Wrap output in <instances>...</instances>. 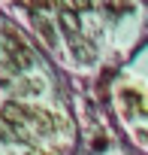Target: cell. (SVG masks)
<instances>
[{
	"instance_id": "obj_1",
	"label": "cell",
	"mask_w": 148,
	"mask_h": 155,
	"mask_svg": "<svg viewBox=\"0 0 148 155\" xmlns=\"http://www.w3.org/2000/svg\"><path fill=\"white\" fill-rule=\"evenodd\" d=\"M0 52H3V58L9 61V67H15V70H24V67L33 64V52L18 37V31H12L9 25L3 28V49H0Z\"/></svg>"
},
{
	"instance_id": "obj_2",
	"label": "cell",
	"mask_w": 148,
	"mask_h": 155,
	"mask_svg": "<svg viewBox=\"0 0 148 155\" xmlns=\"http://www.w3.org/2000/svg\"><path fill=\"white\" fill-rule=\"evenodd\" d=\"M0 116H3V122H6L9 131H15L18 140H27V137H30V134H27V107H24V104L9 101V104H3Z\"/></svg>"
},
{
	"instance_id": "obj_3",
	"label": "cell",
	"mask_w": 148,
	"mask_h": 155,
	"mask_svg": "<svg viewBox=\"0 0 148 155\" xmlns=\"http://www.w3.org/2000/svg\"><path fill=\"white\" fill-rule=\"evenodd\" d=\"M27 125H30L36 134H51V131H57V119H54L51 113H45V110H30V107H27Z\"/></svg>"
},
{
	"instance_id": "obj_4",
	"label": "cell",
	"mask_w": 148,
	"mask_h": 155,
	"mask_svg": "<svg viewBox=\"0 0 148 155\" xmlns=\"http://www.w3.org/2000/svg\"><path fill=\"white\" fill-rule=\"evenodd\" d=\"M69 49H72V58H76L79 64H91V61L97 58L94 43H91V40H85V37H72V40H69Z\"/></svg>"
},
{
	"instance_id": "obj_5",
	"label": "cell",
	"mask_w": 148,
	"mask_h": 155,
	"mask_svg": "<svg viewBox=\"0 0 148 155\" xmlns=\"http://www.w3.org/2000/svg\"><path fill=\"white\" fill-rule=\"evenodd\" d=\"M57 21H60V28H63V34L72 40V37H79V18H76V12H72L66 3L60 6V12H57Z\"/></svg>"
},
{
	"instance_id": "obj_6",
	"label": "cell",
	"mask_w": 148,
	"mask_h": 155,
	"mask_svg": "<svg viewBox=\"0 0 148 155\" xmlns=\"http://www.w3.org/2000/svg\"><path fill=\"white\" fill-rule=\"evenodd\" d=\"M33 25H36V31L42 34V40H45L48 46H54V43H57V37H54V28H51V21H48L45 15H36V18H33Z\"/></svg>"
},
{
	"instance_id": "obj_7",
	"label": "cell",
	"mask_w": 148,
	"mask_h": 155,
	"mask_svg": "<svg viewBox=\"0 0 148 155\" xmlns=\"http://www.w3.org/2000/svg\"><path fill=\"white\" fill-rule=\"evenodd\" d=\"M121 101H124V110H127V116H133L136 110H142V97H139L136 91H121Z\"/></svg>"
},
{
	"instance_id": "obj_8",
	"label": "cell",
	"mask_w": 148,
	"mask_h": 155,
	"mask_svg": "<svg viewBox=\"0 0 148 155\" xmlns=\"http://www.w3.org/2000/svg\"><path fill=\"white\" fill-rule=\"evenodd\" d=\"M39 82H21V91H36Z\"/></svg>"
}]
</instances>
